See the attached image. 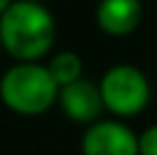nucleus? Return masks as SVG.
Wrapping results in <instances>:
<instances>
[{
    "label": "nucleus",
    "mask_w": 157,
    "mask_h": 155,
    "mask_svg": "<svg viewBox=\"0 0 157 155\" xmlns=\"http://www.w3.org/2000/svg\"><path fill=\"white\" fill-rule=\"evenodd\" d=\"M0 41L21 62H34L52 48L55 18L43 5L16 0L0 14Z\"/></svg>",
    "instance_id": "1"
},
{
    "label": "nucleus",
    "mask_w": 157,
    "mask_h": 155,
    "mask_svg": "<svg viewBox=\"0 0 157 155\" xmlns=\"http://www.w3.org/2000/svg\"><path fill=\"white\" fill-rule=\"evenodd\" d=\"M0 98L16 114L34 116L50 110V105L59 98V87L48 66L21 62L0 80Z\"/></svg>",
    "instance_id": "2"
},
{
    "label": "nucleus",
    "mask_w": 157,
    "mask_h": 155,
    "mask_svg": "<svg viewBox=\"0 0 157 155\" xmlns=\"http://www.w3.org/2000/svg\"><path fill=\"white\" fill-rule=\"evenodd\" d=\"M102 103L116 116H137L150 98V84L139 68L121 64L102 76Z\"/></svg>",
    "instance_id": "3"
},
{
    "label": "nucleus",
    "mask_w": 157,
    "mask_h": 155,
    "mask_svg": "<svg viewBox=\"0 0 157 155\" xmlns=\"http://www.w3.org/2000/svg\"><path fill=\"white\" fill-rule=\"evenodd\" d=\"M82 155H139V137L118 121H100L82 137Z\"/></svg>",
    "instance_id": "4"
},
{
    "label": "nucleus",
    "mask_w": 157,
    "mask_h": 155,
    "mask_svg": "<svg viewBox=\"0 0 157 155\" xmlns=\"http://www.w3.org/2000/svg\"><path fill=\"white\" fill-rule=\"evenodd\" d=\"M59 103H62L64 114L80 123H89V121L98 119V114L105 107L100 87L82 78L59 89Z\"/></svg>",
    "instance_id": "5"
},
{
    "label": "nucleus",
    "mask_w": 157,
    "mask_h": 155,
    "mask_svg": "<svg viewBox=\"0 0 157 155\" xmlns=\"http://www.w3.org/2000/svg\"><path fill=\"white\" fill-rule=\"evenodd\" d=\"M141 16L144 9L139 0H100L96 21L102 32L112 37H123L141 23Z\"/></svg>",
    "instance_id": "6"
},
{
    "label": "nucleus",
    "mask_w": 157,
    "mask_h": 155,
    "mask_svg": "<svg viewBox=\"0 0 157 155\" xmlns=\"http://www.w3.org/2000/svg\"><path fill=\"white\" fill-rule=\"evenodd\" d=\"M48 71H50L52 80L57 82V87H66V84L80 80L82 76V60H80L75 52H59L50 60L48 64Z\"/></svg>",
    "instance_id": "7"
},
{
    "label": "nucleus",
    "mask_w": 157,
    "mask_h": 155,
    "mask_svg": "<svg viewBox=\"0 0 157 155\" xmlns=\"http://www.w3.org/2000/svg\"><path fill=\"white\" fill-rule=\"evenodd\" d=\"M139 155H157V126H150L139 137Z\"/></svg>",
    "instance_id": "8"
},
{
    "label": "nucleus",
    "mask_w": 157,
    "mask_h": 155,
    "mask_svg": "<svg viewBox=\"0 0 157 155\" xmlns=\"http://www.w3.org/2000/svg\"><path fill=\"white\" fill-rule=\"evenodd\" d=\"M12 2H14V0H0V14H2L5 9H7L9 5H12Z\"/></svg>",
    "instance_id": "9"
},
{
    "label": "nucleus",
    "mask_w": 157,
    "mask_h": 155,
    "mask_svg": "<svg viewBox=\"0 0 157 155\" xmlns=\"http://www.w3.org/2000/svg\"><path fill=\"white\" fill-rule=\"evenodd\" d=\"M32 2H39V0H32Z\"/></svg>",
    "instance_id": "10"
},
{
    "label": "nucleus",
    "mask_w": 157,
    "mask_h": 155,
    "mask_svg": "<svg viewBox=\"0 0 157 155\" xmlns=\"http://www.w3.org/2000/svg\"><path fill=\"white\" fill-rule=\"evenodd\" d=\"M0 44H2V41H0Z\"/></svg>",
    "instance_id": "11"
}]
</instances>
